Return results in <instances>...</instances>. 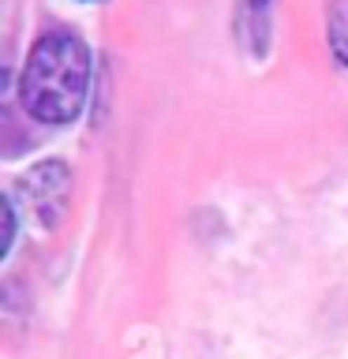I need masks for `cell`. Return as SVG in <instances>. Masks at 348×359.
I'll list each match as a JSON object with an SVG mask.
<instances>
[{
	"instance_id": "4",
	"label": "cell",
	"mask_w": 348,
	"mask_h": 359,
	"mask_svg": "<svg viewBox=\"0 0 348 359\" xmlns=\"http://www.w3.org/2000/svg\"><path fill=\"white\" fill-rule=\"evenodd\" d=\"M326 45L348 72V0H326Z\"/></svg>"
},
{
	"instance_id": "5",
	"label": "cell",
	"mask_w": 348,
	"mask_h": 359,
	"mask_svg": "<svg viewBox=\"0 0 348 359\" xmlns=\"http://www.w3.org/2000/svg\"><path fill=\"white\" fill-rule=\"evenodd\" d=\"M86 4H101V0H86Z\"/></svg>"
},
{
	"instance_id": "2",
	"label": "cell",
	"mask_w": 348,
	"mask_h": 359,
	"mask_svg": "<svg viewBox=\"0 0 348 359\" xmlns=\"http://www.w3.org/2000/svg\"><path fill=\"white\" fill-rule=\"evenodd\" d=\"M19 195L27 198L30 213L38 217L45 229L64 221L67 202H72V165L60 161V157H45V161L30 165L27 172L19 176Z\"/></svg>"
},
{
	"instance_id": "3",
	"label": "cell",
	"mask_w": 348,
	"mask_h": 359,
	"mask_svg": "<svg viewBox=\"0 0 348 359\" xmlns=\"http://www.w3.org/2000/svg\"><path fill=\"white\" fill-rule=\"evenodd\" d=\"M274 4L277 0H236V34L251 45L255 60H262L274 41Z\"/></svg>"
},
{
	"instance_id": "1",
	"label": "cell",
	"mask_w": 348,
	"mask_h": 359,
	"mask_svg": "<svg viewBox=\"0 0 348 359\" xmlns=\"http://www.w3.org/2000/svg\"><path fill=\"white\" fill-rule=\"evenodd\" d=\"M90 79H94V53L83 34L72 27H49L27 49L15 97L34 123L67 128L83 116Z\"/></svg>"
}]
</instances>
